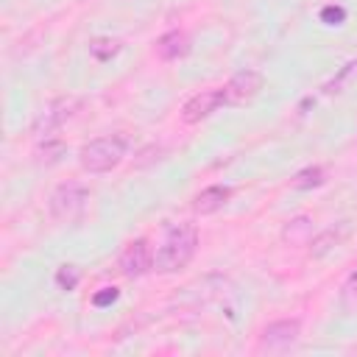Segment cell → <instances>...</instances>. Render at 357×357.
Instances as JSON below:
<instances>
[{
    "label": "cell",
    "mask_w": 357,
    "mask_h": 357,
    "mask_svg": "<svg viewBox=\"0 0 357 357\" xmlns=\"http://www.w3.org/2000/svg\"><path fill=\"white\" fill-rule=\"evenodd\" d=\"M195 248H198V231H195V226L181 223V226L170 229V234L165 237L162 248L153 257V268L159 273H176V271H181V268L190 265V259L195 257Z\"/></svg>",
    "instance_id": "6da1fadb"
},
{
    "label": "cell",
    "mask_w": 357,
    "mask_h": 357,
    "mask_svg": "<svg viewBox=\"0 0 357 357\" xmlns=\"http://www.w3.org/2000/svg\"><path fill=\"white\" fill-rule=\"evenodd\" d=\"M78 279H81V271L75 265H61L59 273H56V282H59L61 290H73L78 284Z\"/></svg>",
    "instance_id": "5bb4252c"
},
{
    "label": "cell",
    "mask_w": 357,
    "mask_h": 357,
    "mask_svg": "<svg viewBox=\"0 0 357 357\" xmlns=\"http://www.w3.org/2000/svg\"><path fill=\"white\" fill-rule=\"evenodd\" d=\"M335 243H337V234L329 229V231H324V234H318V237L312 240V248H310V251H312V257H324Z\"/></svg>",
    "instance_id": "9a60e30c"
},
{
    "label": "cell",
    "mask_w": 357,
    "mask_h": 357,
    "mask_svg": "<svg viewBox=\"0 0 357 357\" xmlns=\"http://www.w3.org/2000/svg\"><path fill=\"white\" fill-rule=\"evenodd\" d=\"M126 137L112 134V137H98L92 142H86L78 153V162L86 173H109L112 167H117L126 156Z\"/></svg>",
    "instance_id": "7a4b0ae2"
},
{
    "label": "cell",
    "mask_w": 357,
    "mask_h": 357,
    "mask_svg": "<svg viewBox=\"0 0 357 357\" xmlns=\"http://www.w3.org/2000/svg\"><path fill=\"white\" fill-rule=\"evenodd\" d=\"M310 237H312V220L304 218V215L287 220V226L282 229V240L290 243V245H304Z\"/></svg>",
    "instance_id": "8fae6325"
},
{
    "label": "cell",
    "mask_w": 357,
    "mask_h": 357,
    "mask_svg": "<svg viewBox=\"0 0 357 357\" xmlns=\"http://www.w3.org/2000/svg\"><path fill=\"white\" fill-rule=\"evenodd\" d=\"M301 335V321L298 318H284V321H273L265 326L262 332V343L268 349H287L298 340Z\"/></svg>",
    "instance_id": "52a82bcc"
},
{
    "label": "cell",
    "mask_w": 357,
    "mask_h": 357,
    "mask_svg": "<svg viewBox=\"0 0 357 357\" xmlns=\"http://www.w3.org/2000/svg\"><path fill=\"white\" fill-rule=\"evenodd\" d=\"M117 296H120V293H117V287H103L100 293H95V296H92V304H95V307H106V304L117 301Z\"/></svg>",
    "instance_id": "e0dca14e"
},
{
    "label": "cell",
    "mask_w": 357,
    "mask_h": 357,
    "mask_svg": "<svg viewBox=\"0 0 357 357\" xmlns=\"http://www.w3.org/2000/svg\"><path fill=\"white\" fill-rule=\"evenodd\" d=\"M75 106V100H56V103H50L39 117H36V123H33V134H39V137H47L50 131H56L73 112Z\"/></svg>",
    "instance_id": "ba28073f"
},
{
    "label": "cell",
    "mask_w": 357,
    "mask_h": 357,
    "mask_svg": "<svg viewBox=\"0 0 357 357\" xmlns=\"http://www.w3.org/2000/svg\"><path fill=\"white\" fill-rule=\"evenodd\" d=\"M346 290H349V293H357V271L349 276V282H346Z\"/></svg>",
    "instance_id": "ac0fdd59"
},
{
    "label": "cell",
    "mask_w": 357,
    "mask_h": 357,
    "mask_svg": "<svg viewBox=\"0 0 357 357\" xmlns=\"http://www.w3.org/2000/svg\"><path fill=\"white\" fill-rule=\"evenodd\" d=\"M120 271H123L128 279H137V276L153 271V251H151L148 240L139 237V240L128 243V248H126L123 257H120Z\"/></svg>",
    "instance_id": "8992f818"
},
{
    "label": "cell",
    "mask_w": 357,
    "mask_h": 357,
    "mask_svg": "<svg viewBox=\"0 0 357 357\" xmlns=\"http://www.w3.org/2000/svg\"><path fill=\"white\" fill-rule=\"evenodd\" d=\"M231 198V190L229 187H220V184H212L206 190H201L195 198H192V209L198 215H212L218 209H223V204Z\"/></svg>",
    "instance_id": "9c48e42d"
},
{
    "label": "cell",
    "mask_w": 357,
    "mask_h": 357,
    "mask_svg": "<svg viewBox=\"0 0 357 357\" xmlns=\"http://www.w3.org/2000/svg\"><path fill=\"white\" fill-rule=\"evenodd\" d=\"M262 84H265L262 73H257V70H240L223 86V98H226L229 106H243V103H248V100H254L259 95Z\"/></svg>",
    "instance_id": "277c9868"
},
{
    "label": "cell",
    "mask_w": 357,
    "mask_h": 357,
    "mask_svg": "<svg viewBox=\"0 0 357 357\" xmlns=\"http://www.w3.org/2000/svg\"><path fill=\"white\" fill-rule=\"evenodd\" d=\"M223 89H201L195 92L184 106H181V120L184 123H201L204 117H209L218 106H223Z\"/></svg>",
    "instance_id": "5b68a950"
},
{
    "label": "cell",
    "mask_w": 357,
    "mask_h": 357,
    "mask_svg": "<svg viewBox=\"0 0 357 357\" xmlns=\"http://www.w3.org/2000/svg\"><path fill=\"white\" fill-rule=\"evenodd\" d=\"M187 50H190V39L181 31H170V33L156 39V56L165 59V61L181 59V56H187Z\"/></svg>",
    "instance_id": "30bf717a"
},
{
    "label": "cell",
    "mask_w": 357,
    "mask_h": 357,
    "mask_svg": "<svg viewBox=\"0 0 357 357\" xmlns=\"http://www.w3.org/2000/svg\"><path fill=\"white\" fill-rule=\"evenodd\" d=\"M321 184H324V170H321L318 165L298 170L296 178H293V187H296V190H310V187H321Z\"/></svg>",
    "instance_id": "7c38bea8"
},
{
    "label": "cell",
    "mask_w": 357,
    "mask_h": 357,
    "mask_svg": "<svg viewBox=\"0 0 357 357\" xmlns=\"http://www.w3.org/2000/svg\"><path fill=\"white\" fill-rule=\"evenodd\" d=\"M89 201V190L78 181H67V184H59L53 192H50V215L61 223H70L75 220L84 206Z\"/></svg>",
    "instance_id": "3957f363"
},
{
    "label": "cell",
    "mask_w": 357,
    "mask_h": 357,
    "mask_svg": "<svg viewBox=\"0 0 357 357\" xmlns=\"http://www.w3.org/2000/svg\"><path fill=\"white\" fill-rule=\"evenodd\" d=\"M321 20H324L326 25H340V22L346 20V11H343L340 6H326V8L321 11Z\"/></svg>",
    "instance_id": "2e32d148"
},
{
    "label": "cell",
    "mask_w": 357,
    "mask_h": 357,
    "mask_svg": "<svg viewBox=\"0 0 357 357\" xmlns=\"http://www.w3.org/2000/svg\"><path fill=\"white\" fill-rule=\"evenodd\" d=\"M117 50H120V45H117L114 39H95V42L89 45V53H92L95 59H100V61L112 59Z\"/></svg>",
    "instance_id": "4fadbf2b"
}]
</instances>
